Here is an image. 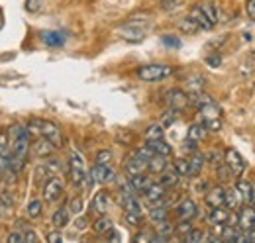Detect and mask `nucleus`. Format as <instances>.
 <instances>
[{
  "instance_id": "obj_52",
  "label": "nucleus",
  "mask_w": 255,
  "mask_h": 243,
  "mask_svg": "<svg viewBox=\"0 0 255 243\" xmlns=\"http://www.w3.org/2000/svg\"><path fill=\"white\" fill-rule=\"evenodd\" d=\"M133 240H135V242H151V234H147V232H141V234H137Z\"/></svg>"
},
{
  "instance_id": "obj_2",
  "label": "nucleus",
  "mask_w": 255,
  "mask_h": 243,
  "mask_svg": "<svg viewBox=\"0 0 255 243\" xmlns=\"http://www.w3.org/2000/svg\"><path fill=\"white\" fill-rule=\"evenodd\" d=\"M189 98H194L191 102L196 104L198 108V114H200V120L206 125L208 131H218L222 127V110L218 106V102L202 92H192V96Z\"/></svg>"
},
{
  "instance_id": "obj_11",
  "label": "nucleus",
  "mask_w": 255,
  "mask_h": 243,
  "mask_svg": "<svg viewBox=\"0 0 255 243\" xmlns=\"http://www.w3.org/2000/svg\"><path fill=\"white\" fill-rule=\"evenodd\" d=\"M165 192H167V188H165L161 182H151V184L147 186V190L143 192V198H145V202H147L149 206H155V204H161V202H163Z\"/></svg>"
},
{
  "instance_id": "obj_16",
  "label": "nucleus",
  "mask_w": 255,
  "mask_h": 243,
  "mask_svg": "<svg viewBox=\"0 0 255 243\" xmlns=\"http://www.w3.org/2000/svg\"><path fill=\"white\" fill-rule=\"evenodd\" d=\"M189 18H191L192 22H194V24H196V26L200 28V31H210L212 28H214V26L210 24V20L206 18V14L202 12V8H200L198 4L191 8V12H189Z\"/></svg>"
},
{
  "instance_id": "obj_41",
  "label": "nucleus",
  "mask_w": 255,
  "mask_h": 243,
  "mask_svg": "<svg viewBox=\"0 0 255 243\" xmlns=\"http://www.w3.org/2000/svg\"><path fill=\"white\" fill-rule=\"evenodd\" d=\"M177 110H173V108H169L165 114H163V118H161V125L163 127H167V125H171V123H175V120H177Z\"/></svg>"
},
{
  "instance_id": "obj_12",
  "label": "nucleus",
  "mask_w": 255,
  "mask_h": 243,
  "mask_svg": "<svg viewBox=\"0 0 255 243\" xmlns=\"http://www.w3.org/2000/svg\"><path fill=\"white\" fill-rule=\"evenodd\" d=\"M124 171L128 173V177L141 175V173H145V171H147V161L133 153L131 157H128L126 159V163H124Z\"/></svg>"
},
{
  "instance_id": "obj_31",
  "label": "nucleus",
  "mask_w": 255,
  "mask_h": 243,
  "mask_svg": "<svg viewBox=\"0 0 255 243\" xmlns=\"http://www.w3.org/2000/svg\"><path fill=\"white\" fill-rule=\"evenodd\" d=\"M173 169H175V171H177L181 177H192V175H191V161H189V159H183V157L175 159Z\"/></svg>"
},
{
  "instance_id": "obj_9",
  "label": "nucleus",
  "mask_w": 255,
  "mask_h": 243,
  "mask_svg": "<svg viewBox=\"0 0 255 243\" xmlns=\"http://www.w3.org/2000/svg\"><path fill=\"white\" fill-rule=\"evenodd\" d=\"M167 104H169V108L181 112L183 108H187L191 104V98H189L187 92L179 91V89H173V91L167 92Z\"/></svg>"
},
{
  "instance_id": "obj_5",
  "label": "nucleus",
  "mask_w": 255,
  "mask_h": 243,
  "mask_svg": "<svg viewBox=\"0 0 255 243\" xmlns=\"http://www.w3.org/2000/svg\"><path fill=\"white\" fill-rule=\"evenodd\" d=\"M87 173H89V169H87L85 157L81 155V151L73 149V151H71V161H69V175H71L73 186H83Z\"/></svg>"
},
{
  "instance_id": "obj_30",
  "label": "nucleus",
  "mask_w": 255,
  "mask_h": 243,
  "mask_svg": "<svg viewBox=\"0 0 255 243\" xmlns=\"http://www.w3.org/2000/svg\"><path fill=\"white\" fill-rule=\"evenodd\" d=\"M189 161H191V175L192 177H196V175L202 171V167H204V163H206V157H204L202 153L194 151Z\"/></svg>"
},
{
  "instance_id": "obj_27",
  "label": "nucleus",
  "mask_w": 255,
  "mask_h": 243,
  "mask_svg": "<svg viewBox=\"0 0 255 243\" xmlns=\"http://www.w3.org/2000/svg\"><path fill=\"white\" fill-rule=\"evenodd\" d=\"M143 137H145V141L163 139V137H165V127H163L161 123H151V125H147V129H145Z\"/></svg>"
},
{
  "instance_id": "obj_25",
  "label": "nucleus",
  "mask_w": 255,
  "mask_h": 243,
  "mask_svg": "<svg viewBox=\"0 0 255 243\" xmlns=\"http://www.w3.org/2000/svg\"><path fill=\"white\" fill-rule=\"evenodd\" d=\"M208 135V129H206V125L202 123V122H196V123H192L191 127H189V131H187V139H191V141H202L204 137Z\"/></svg>"
},
{
  "instance_id": "obj_15",
  "label": "nucleus",
  "mask_w": 255,
  "mask_h": 243,
  "mask_svg": "<svg viewBox=\"0 0 255 243\" xmlns=\"http://www.w3.org/2000/svg\"><path fill=\"white\" fill-rule=\"evenodd\" d=\"M177 216H179V220H194L196 216H198V206H196V202L191 200V198H185V200H181L179 204H177Z\"/></svg>"
},
{
  "instance_id": "obj_33",
  "label": "nucleus",
  "mask_w": 255,
  "mask_h": 243,
  "mask_svg": "<svg viewBox=\"0 0 255 243\" xmlns=\"http://www.w3.org/2000/svg\"><path fill=\"white\" fill-rule=\"evenodd\" d=\"M167 216H169L167 206L155 204V206H151V208H149V220H151V222H155V224H159V222H163V220H167Z\"/></svg>"
},
{
  "instance_id": "obj_54",
  "label": "nucleus",
  "mask_w": 255,
  "mask_h": 243,
  "mask_svg": "<svg viewBox=\"0 0 255 243\" xmlns=\"http://www.w3.org/2000/svg\"><path fill=\"white\" fill-rule=\"evenodd\" d=\"M87 224H89V220H87V218H79V220H77V228H79V230H85V228H87Z\"/></svg>"
},
{
  "instance_id": "obj_14",
  "label": "nucleus",
  "mask_w": 255,
  "mask_h": 243,
  "mask_svg": "<svg viewBox=\"0 0 255 243\" xmlns=\"http://www.w3.org/2000/svg\"><path fill=\"white\" fill-rule=\"evenodd\" d=\"M30 147H32V151L35 157H51L53 153H55V143L53 141H49V139H45V137H41L39 135V139H35L33 143H30Z\"/></svg>"
},
{
  "instance_id": "obj_13",
  "label": "nucleus",
  "mask_w": 255,
  "mask_h": 243,
  "mask_svg": "<svg viewBox=\"0 0 255 243\" xmlns=\"http://www.w3.org/2000/svg\"><path fill=\"white\" fill-rule=\"evenodd\" d=\"M224 200H226V188L224 186H212L204 192V202L208 208L224 206Z\"/></svg>"
},
{
  "instance_id": "obj_10",
  "label": "nucleus",
  "mask_w": 255,
  "mask_h": 243,
  "mask_svg": "<svg viewBox=\"0 0 255 243\" xmlns=\"http://www.w3.org/2000/svg\"><path fill=\"white\" fill-rule=\"evenodd\" d=\"M91 175H93L95 182H100V184L114 182L116 179V171L110 165H100V163H95V167L91 169Z\"/></svg>"
},
{
  "instance_id": "obj_18",
  "label": "nucleus",
  "mask_w": 255,
  "mask_h": 243,
  "mask_svg": "<svg viewBox=\"0 0 255 243\" xmlns=\"http://www.w3.org/2000/svg\"><path fill=\"white\" fill-rule=\"evenodd\" d=\"M108 208H110V194L106 192V190H100V192H96L95 198H93V202H91V210H95L96 214H106L108 212Z\"/></svg>"
},
{
  "instance_id": "obj_38",
  "label": "nucleus",
  "mask_w": 255,
  "mask_h": 243,
  "mask_svg": "<svg viewBox=\"0 0 255 243\" xmlns=\"http://www.w3.org/2000/svg\"><path fill=\"white\" fill-rule=\"evenodd\" d=\"M124 220H126L128 226H141V224H143L141 212H126L124 214Z\"/></svg>"
},
{
  "instance_id": "obj_49",
  "label": "nucleus",
  "mask_w": 255,
  "mask_h": 243,
  "mask_svg": "<svg viewBox=\"0 0 255 243\" xmlns=\"http://www.w3.org/2000/svg\"><path fill=\"white\" fill-rule=\"evenodd\" d=\"M246 14H248L250 20L255 22V0H248V2H246Z\"/></svg>"
},
{
  "instance_id": "obj_22",
  "label": "nucleus",
  "mask_w": 255,
  "mask_h": 243,
  "mask_svg": "<svg viewBox=\"0 0 255 243\" xmlns=\"http://www.w3.org/2000/svg\"><path fill=\"white\" fill-rule=\"evenodd\" d=\"M69 220H71V212L67 206H61L53 212V218H51V224L55 230H63L65 226H69Z\"/></svg>"
},
{
  "instance_id": "obj_44",
  "label": "nucleus",
  "mask_w": 255,
  "mask_h": 243,
  "mask_svg": "<svg viewBox=\"0 0 255 243\" xmlns=\"http://www.w3.org/2000/svg\"><path fill=\"white\" fill-rule=\"evenodd\" d=\"M191 230H192L191 220H181V222L175 226V232H177V234H183V236H185V234H189Z\"/></svg>"
},
{
  "instance_id": "obj_48",
  "label": "nucleus",
  "mask_w": 255,
  "mask_h": 243,
  "mask_svg": "<svg viewBox=\"0 0 255 243\" xmlns=\"http://www.w3.org/2000/svg\"><path fill=\"white\" fill-rule=\"evenodd\" d=\"M22 236H24V242H26V243H35V242H39L37 234H35L33 230H30V228H26V230L22 232Z\"/></svg>"
},
{
  "instance_id": "obj_45",
  "label": "nucleus",
  "mask_w": 255,
  "mask_h": 243,
  "mask_svg": "<svg viewBox=\"0 0 255 243\" xmlns=\"http://www.w3.org/2000/svg\"><path fill=\"white\" fill-rule=\"evenodd\" d=\"M69 212H71V214H77V216L83 212V198H81V196H77V198H73V200H71Z\"/></svg>"
},
{
  "instance_id": "obj_28",
  "label": "nucleus",
  "mask_w": 255,
  "mask_h": 243,
  "mask_svg": "<svg viewBox=\"0 0 255 243\" xmlns=\"http://www.w3.org/2000/svg\"><path fill=\"white\" fill-rule=\"evenodd\" d=\"M240 202H242V196H240V192H238L236 188L226 190V200H224V206H226L228 210H236V208H240Z\"/></svg>"
},
{
  "instance_id": "obj_23",
  "label": "nucleus",
  "mask_w": 255,
  "mask_h": 243,
  "mask_svg": "<svg viewBox=\"0 0 255 243\" xmlns=\"http://www.w3.org/2000/svg\"><path fill=\"white\" fill-rule=\"evenodd\" d=\"M128 182H129V186L135 190V194H137V192H139V194H143V192L147 190V186H149L153 181H151L145 173H141V175H133V177H129V181Z\"/></svg>"
},
{
  "instance_id": "obj_39",
  "label": "nucleus",
  "mask_w": 255,
  "mask_h": 243,
  "mask_svg": "<svg viewBox=\"0 0 255 243\" xmlns=\"http://www.w3.org/2000/svg\"><path fill=\"white\" fill-rule=\"evenodd\" d=\"M112 159H114V153L110 149H100L96 153V163H100V165H110Z\"/></svg>"
},
{
  "instance_id": "obj_3",
  "label": "nucleus",
  "mask_w": 255,
  "mask_h": 243,
  "mask_svg": "<svg viewBox=\"0 0 255 243\" xmlns=\"http://www.w3.org/2000/svg\"><path fill=\"white\" fill-rule=\"evenodd\" d=\"M135 75L143 83H159L173 75V67L165 63H149V65H141L135 71Z\"/></svg>"
},
{
  "instance_id": "obj_55",
  "label": "nucleus",
  "mask_w": 255,
  "mask_h": 243,
  "mask_svg": "<svg viewBox=\"0 0 255 243\" xmlns=\"http://www.w3.org/2000/svg\"><path fill=\"white\" fill-rule=\"evenodd\" d=\"M254 186H255V184H254Z\"/></svg>"
},
{
  "instance_id": "obj_17",
  "label": "nucleus",
  "mask_w": 255,
  "mask_h": 243,
  "mask_svg": "<svg viewBox=\"0 0 255 243\" xmlns=\"http://www.w3.org/2000/svg\"><path fill=\"white\" fill-rule=\"evenodd\" d=\"M208 222L216 228H224L228 222H230V210L224 208V206H216L208 212Z\"/></svg>"
},
{
  "instance_id": "obj_7",
  "label": "nucleus",
  "mask_w": 255,
  "mask_h": 243,
  "mask_svg": "<svg viewBox=\"0 0 255 243\" xmlns=\"http://www.w3.org/2000/svg\"><path fill=\"white\" fill-rule=\"evenodd\" d=\"M224 163L228 165V169L232 171L234 177H240V175L246 171V167H248V165H246V159L236 151L234 147H230V149L224 151Z\"/></svg>"
},
{
  "instance_id": "obj_43",
  "label": "nucleus",
  "mask_w": 255,
  "mask_h": 243,
  "mask_svg": "<svg viewBox=\"0 0 255 243\" xmlns=\"http://www.w3.org/2000/svg\"><path fill=\"white\" fill-rule=\"evenodd\" d=\"M175 232V226H171L167 220H163V222H159V226H157V234H161V236H165V238H169L171 234Z\"/></svg>"
},
{
  "instance_id": "obj_50",
  "label": "nucleus",
  "mask_w": 255,
  "mask_h": 243,
  "mask_svg": "<svg viewBox=\"0 0 255 243\" xmlns=\"http://www.w3.org/2000/svg\"><path fill=\"white\" fill-rule=\"evenodd\" d=\"M45 240L49 243H61L63 242V236H61V232H51V234H47Z\"/></svg>"
},
{
  "instance_id": "obj_24",
  "label": "nucleus",
  "mask_w": 255,
  "mask_h": 243,
  "mask_svg": "<svg viewBox=\"0 0 255 243\" xmlns=\"http://www.w3.org/2000/svg\"><path fill=\"white\" fill-rule=\"evenodd\" d=\"M167 167H169V165H167V157H165V155H157V153H155V155L147 161V171L153 173V175H161Z\"/></svg>"
},
{
  "instance_id": "obj_47",
  "label": "nucleus",
  "mask_w": 255,
  "mask_h": 243,
  "mask_svg": "<svg viewBox=\"0 0 255 243\" xmlns=\"http://www.w3.org/2000/svg\"><path fill=\"white\" fill-rule=\"evenodd\" d=\"M43 6V0H26V10L33 14V12H39Z\"/></svg>"
},
{
  "instance_id": "obj_20",
  "label": "nucleus",
  "mask_w": 255,
  "mask_h": 243,
  "mask_svg": "<svg viewBox=\"0 0 255 243\" xmlns=\"http://www.w3.org/2000/svg\"><path fill=\"white\" fill-rule=\"evenodd\" d=\"M198 6L202 8V12L206 14V18L210 20L212 26H218V24H220L222 14H220V8H218L214 2H202V4H198Z\"/></svg>"
},
{
  "instance_id": "obj_19",
  "label": "nucleus",
  "mask_w": 255,
  "mask_h": 243,
  "mask_svg": "<svg viewBox=\"0 0 255 243\" xmlns=\"http://www.w3.org/2000/svg\"><path fill=\"white\" fill-rule=\"evenodd\" d=\"M39 37H41V41H43L47 47H61L65 41H67L65 33H61V31H55V30L41 31V33H39Z\"/></svg>"
},
{
  "instance_id": "obj_34",
  "label": "nucleus",
  "mask_w": 255,
  "mask_h": 243,
  "mask_svg": "<svg viewBox=\"0 0 255 243\" xmlns=\"http://www.w3.org/2000/svg\"><path fill=\"white\" fill-rule=\"evenodd\" d=\"M177 28L183 31V33H187V35H192V33L200 31V28H198V26L192 22L189 16H187V18H181V20L177 22Z\"/></svg>"
},
{
  "instance_id": "obj_32",
  "label": "nucleus",
  "mask_w": 255,
  "mask_h": 243,
  "mask_svg": "<svg viewBox=\"0 0 255 243\" xmlns=\"http://www.w3.org/2000/svg\"><path fill=\"white\" fill-rule=\"evenodd\" d=\"M93 230H95L96 234H108V232L112 230V220H110L108 216H104V214H102L95 224H93Z\"/></svg>"
},
{
  "instance_id": "obj_8",
  "label": "nucleus",
  "mask_w": 255,
  "mask_h": 243,
  "mask_svg": "<svg viewBox=\"0 0 255 243\" xmlns=\"http://www.w3.org/2000/svg\"><path fill=\"white\" fill-rule=\"evenodd\" d=\"M238 230L242 232H255V208L252 204L244 206L238 216Z\"/></svg>"
},
{
  "instance_id": "obj_29",
  "label": "nucleus",
  "mask_w": 255,
  "mask_h": 243,
  "mask_svg": "<svg viewBox=\"0 0 255 243\" xmlns=\"http://www.w3.org/2000/svg\"><path fill=\"white\" fill-rule=\"evenodd\" d=\"M147 145L153 149V153H157V155H165V157H169L171 153H173V147L165 141V139H155V141H147Z\"/></svg>"
},
{
  "instance_id": "obj_51",
  "label": "nucleus",
  "mask_w": 255,
  "mask_h": 243,
  "mask_svg": "<svg viewBox=\"0 0 255 243\" xmlns=\"http://www.w3.org/2000/svg\"><path fill=\"white\" fill-rule=\"evenodd\" d=\"M8 243H20L24 242V236H22V232H14V234H10L8 236V240H6Z\"/></svg>"
},
{
  "instance_id": "obj_35",
  "label": "nucleus",
  "mask_w": 255,
  "mask_h": 243,
  "mask_svg": "<svg viewBox=\"0 0 255 243\" xmlns=\"http://www.w3.org/2000/svg\"><path fill=\"white\" fill-rule=\"evenodd\" d=\"M28 218H32V220H37L41 214H43V202L39 200V198H33L30 200V204H28Z\"/></svg>"
},
{
  "instance_id": "obj_42",
  "label": "nucleus",
  "mask_w": 255,
  "mask_h": 243,
  "mask_svg": "<svg viewBox=\"0 0 255 243\" xmlns=\"http://www.w3.org/2000/svg\"><path fill=\"white\" fill-rule=\"evenodd\" d=\"M161 41H163V45L165 47H173V49H179L183 43H181V39L179 37H175V35H163L161 37Z\"/></svg>"
},
{
  "instance_id": "obj_21",
  "label": "nucleus",
  "mask_w": 255,
  "mask_h": 243,
  "mask_svg": "<svg viewBox=\"0 0 255 243\" xmlns=\"http://www.w3.org/2000/svg\"><path fill=\"white\" fill-rule=\"evenodd\" d=\"M234 188L240 192V196H242V200L244 202H248V204H252V200L255 198V186L252 184L250 181H238L234 184Z\"/></svg>"
},
{
  "instance_id": "obj_26",
  "label": "nucleus",
  "mask_w": 255,
  "mask_h": 243,
  "mask_svg": "<svg viewBox=\"0 0 255 243\" xmlns=\"http://www.w3.org/2000/svg\"><path fill=\"white\" fill-rule=\"evenodd\" d=\"M179 181H181V175L171 167H167L163 173H161V179H159V182L165 186V188H173V186H177L179 184Z\"/></svg>"
},
{
  "instance_id": "obj_1",
  "label": "nucleus",
  "mask_w": 255,
  "mask_h": 243,
  "mask_svg": "<svg viewBox=\"0 0 255 243\" xmlns=\"http://www.w3.org/2000/svg\"><path fill=\"white\" fill-rule=\"evenodd\" d=\"M8 139H10V171L18 173L24 167L26 161V153L30 149V129L28 125L22 123H14L8 131Z\"/></svg>"
},
{
  "instance_id": "obj_40",
  "label": "nucleus",
  "mask_w": 255,
  "mask_h": 243,
  "mask_svg": "<svg viewBox=\"0 0 255 243\" xmlns=\"http://www.w3.org/2000/svg\"><path fill=\"white\" fill-rule=\"evenodd\" d=\"M12 204H14V200H12V196H10L8 192H2V194H0V214L10 212V208H12Z\"/></svg>"
},
{
  "instance_id": "obj_37",
  "label": "nucleus",
  "mask_w": 255,
  "mask_h": 243,
  "mask_svg": "<svg viewBox=\"0 0 255 243\" xmlns=\"http://www.w3.org/2000/svg\"><path fill=\"white\" fill-rule=\"evenodd\" d=\"M204 240H208V234L202 232V230H194L192 228L189 234H185V242L189 243H198V242H204Z\"/></svg>"
},
{
  "instance_id": "obj_4",
  "label": "nucleus",
  "mask_w": 255,
  "mask_h": 243,
  "mask_svg": "<svg viewBox=\"0 0 255 243\" xmlns=\"http://www.w3.org/2000/svg\"><path fill=\"white\" fill-rule=\"evenodd\" d=\"M28 129H30V133H37V135H41V137H45V139L53 141V143H55V147H59V145L63 143L61 129H59V125H55L53 122L37 120V118H35V120L28 122Z\"/></svg>"
},
{
  "instance_id": "obj_53",
  "label": "nucleus",
  "mask_w": 255,
  "mask_h": 243,
  "mask_svg": "<svg viewBox=\"0 0 255 243\" xmlns=\"http://www.w3.org/2000/svg\"><path fill=\"white\" fill-rule=\"evenodd\" d=\"M206 63H208L210 67H218V65L222 63V59H220V55H212V57H208V59H206Z\"/></svg>"
},
{
  "instance_id": "obj_36",
  "label": "nucleus",
  "mask_w": 255,
  "mask_h": 243,
  "mask_svg": "<svg viewBox=\"0 0 255 243\" xmlns=\"http://www.w3.org/2000/svg\"><path fill=\"white\" fill-rule=\"evenodd\" d=\"M61 161H57V159H49L47 163H43V171L49 175V177H55V175H59L61 173Z\"/></svg>"
},
{
  "instance_id": "obj_46",
  "label": "nucleus",
  "mask_w": 255,
  "mask_h": 243,
  "mask_svg": "<svg viewBox=\"0 0 255 243\" xmlns=\"http://www.w3.org/2000/svg\"><path fill=\"white\" fill-rule=\"evenodd\" d=\"M204 157H206V163H214V165H220V163H224V153L210 151L208 155H204Z\"/></svg>"
},
{
  "instance_id": "obj_6",
  "label": "nucleus",
  "mask_w": 255,
  "mask_h": 243,
  "mask_svg": "<svg viewBox=\"0 0 255 243\" xmlns=\"http://www.w3.org/2000/svg\"><path fill=\"white\" fill-rule=\"evenodd\" d=\"M63 190H65V184L59 175L49 177V181L43 184V198L53 204V202H57L63 196Z\"/></svg>"
}]
</instances>
